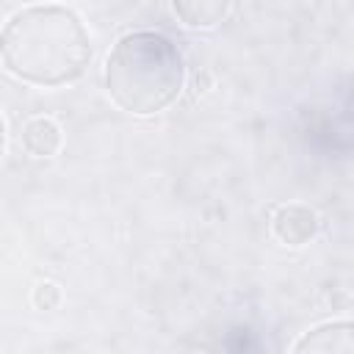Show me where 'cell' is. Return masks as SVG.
Segmentation results:
<instances>
[{
    "label": "cell",
    "mask_w": 354,
    "mask_h": 354,
    "mask_svg": "<svg viewBox=\"0 0 354 354\" xmlns=\"http://www.w3.org/2000/svg\"><path fill=\"white\" fill-rule=\"evenodd\" d=\"M0 53L11 75L39 86H61L86 72L91 41L66 6H25L8 17Z\"/></svg>",
    "instance_id": "6da1fadb"
},
{
    "label": "cell",
    "mask_w": 354,
    "mask_h": 354,
    "mask_svg": "<svg viewBox=\"0 0 354 354\" xmlns=\"http://www.w3.org/2000/svg\"><path fill=\"white\" fill-rule=\"evenodd\" d=\"M185 83L183 55L158 30L124 33L105 61L108 97L127 113L149 116L177 100Z\"/></svg>",
    "instance_id": "7a4b0ae2"
},
{
    "label": "cell",
    "mask_w": 354,
    "mask_h": 354,
    "mask_svg": "<svg viewBox=\"0 0 354 354\" xmlns=\"http://www.w3.org/2000/svg\"><path fill=\"white\" fill-rule=\"evenodd\" d=\"M293 354H354V321H329L299 337Z\"/></svg>",
    "instance_id": "3957f363"
},
{
    "label": "cell",
    "mask_w": 354,
    "mask_h": 354,
    "mask_svg": "<svg viewBox=\"0 0 354 354\" xmlns=\"http://www.w3.org/2000/svg\"><path fill=\"white\" fill-rule=\"evenodd\" d=\"M271 227H274V235L282 243L304 246L318 232V216H315V210H310L304 205H282V207H277V213L271 218Z\"/></svg>",
    "instance_id": "277c9868"
},
{
    "label": "cell",
    "mask_w": 354,
    "mask_h": 354,
    "mask_svg": "<svg viewBox=\"0 0 354 354\" xmlns=\"http://www.w3.org/2000/svg\"><path fill=\"white\" fill-rule=\"evenodd\" d=\"M61 127L50 116H33L22 127V144L36 158H50L61 149Z\"/></svg>",
    "instance_id": "5b68a950"
},
{
    "label": "cell",
    "mask_w": 354,
    "mask_h": 354,
    "mask_svg": "<svg viewBox=\"0 0 354 354\" xmlns=\"http://www.w3.org/2000/svg\"><path fill=\"white\" fill-rule=\"evenodd\" d=\"M171 11L188 28H213L230 17L232 6L227 0H177L171 3Z\"/></svg>",
    "instance_id": "8992f818"
},
{
    "label": "cell",
    "mask_w": 354,
    "mask_h": 354,
    "mask_svg": "<svg viewBox=\"0 0 354 354\" xmlns=\"http://www.w3.org/2000/svg\"><path fill=\"white\" fill-rule=\"evenodd\" d=\"M58 301H61V288L55 282H39L33 288V304L39 310H53L58 307Z\"/></svg>",
    "instance_id": "52a82bcc"
}]
</instances>
